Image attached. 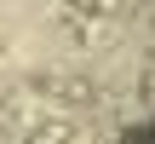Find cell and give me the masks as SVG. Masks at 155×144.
Wrapping results in <instances>:
<instances>
[{
	"label": "cell",
	"mask_w": 155,
	"mask_h": 144,
	"mask_svg": "<svg viewBox=\"0 0 155 144\" xmlns=\"http://www.w3.org/2000/svg\"><path fill=\"white\" fill-rule=\"evenodd\" d=\"M121 144H155V121H138V127H127Z\"/></svg>",
	"instance_id": "6da1fadb"
}]
</instances>
